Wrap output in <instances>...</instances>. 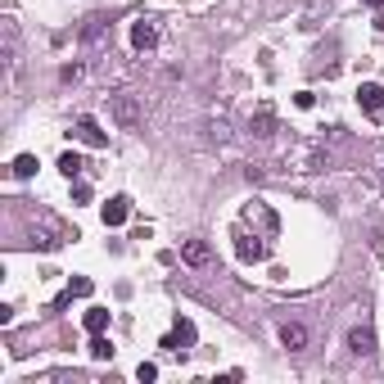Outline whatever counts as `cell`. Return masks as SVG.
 Wrapping results in <instances>:
<instances>
[{
    "label": "cell",
    "mask_w": 384,
    "mask_h": 384,
    "mask_svg": "<svg viewBox=\"0 0 384 384\" xmlns=\"http://www.w3.org/2000/svg\"><path fill=\"white\" fill-rule=\"evenodd\" d=\"M77 136H82L91 149H104V145H109V136L100 131V122H95L91 113H82V118H77Z\"/></svg>",
    "instance_id": "cell-10"
},
{
    "label": "cell",
    "mask_w": 384,
    "mask_h": 384,
    "mask_svg": "<svg viewBox=\"0 0 384 384\" xmlns=\"http://www.w3.org/2000/svg\"><path fill=\"white\" fill-rule=\"evenodd\" d=\"M362 5H384V0H362Z\"/></svg>",
    "instance_id": "cell-23"
},
{
    "label": "cell",
    "mask_w": 384,
    "mask_h": 384,
    "mask_svg": "<svg viewBox=\"0 0 384 384\" xmlns=\"http://www.w3.org/2000/svg\"><path fill=\"white\" fill-rule=\"evenodd\" d=\"M195 339H199L195 321H190V316H177V325H172V334H163V344H158V348H168V353H181V348H190Z\"/></svg>",
    "instance_id": "cell-3"
},
{
    "label": "cell",
    "mask_w": 384,
    "mask_h": 384,
    "mask_svg": "<svg viewBox=\"0 0 384 384\" xmlns=\"http://www.w3.org/2000/svg\"><path fill=\"white\" fill-rule=\"evenodd\" d=\"M244 217H249V222H258V226L267 230V235H276V226H281V222H276V213H272L267 204H249V208H244Z\"/></svg>",
    "instance_id": "cell-13"
},
{
    "label": "cell",
    "mask_w": 384,
    "mask_h": 384,
    "mask_svg": "<svg viewBox=\"0 0 384 384\" xmlns=\"http://www.w3.org/2000/svg\"><path fill=\"white\" fill-rule=\"evenodd\" d=\"M127 213H131V199H127V195H113L109 204H100L104 226H122V222H127Z\"/></svg>",
    "instance_id": "cell-7"
},
{
    "label": "cell",
    "mask_w": 384,
    "mask_h": 384,
    "mask_svg": "<svg viewBox=\"0 0 384 384\" xmlns=\"http://www.w3.org/2000/svg\"><path fill=\"white\" fill-rule=\"evenodd\" d=\"M36 168H41V163H36V154H18V158H14V177H18V181H32Z\"/></svg>",
    "instance_id": "cell-16"
},
{
    "label": "cell",
    "mask_w": 384,
    "mask_h": 384,
    "mask_svg": "<svg viewBox=\"0 0 384 384\" xmlns=\"http://www.w3.org/2000/svg\"><path fill=\"white\" fill-rule=\"evenodd\" d=\"M68 290L77 294V299H86V294H91V290H95V285H91V281H86V276H77V281L68 285Z\"/></svg>",
    "instance_id": "cell-20"
},
{
    "label": "cell",
    "mask_w": 384,
    "mask_h": 384,
    "mask_svg": "<svg viewBox=\"0 0 384 384\" xmlns=\"http://www.w3.org/2000/svg\"><path fill=\"white\" fill-rule=\"evenodd\" d=\"M235 258H239V263H263L267 244L258 235H244V230H239V235H235Z\"/></svg>",
    "instance_id": "cell-5"
},
{
    "label": "cell",
    "mask_w": 384,
    "mask_h": 384,
    "mask_svg": "<svg viewBox=\"0 0 384 384\" xmlns=\"http://www.w3.org/2000/svg\"><path fill=\"white\" fill-rule=\"evenodd\" d=\"M82 325H86L91 334H104V330H109V307H86Z\"/></svg>",
    "instance_id": "cell-15"
},
{
    "label": "cell",
    "mask_w": 384,
    "mask_h": 384,
    "mask_svg": "<svg viewBox=\"0 0 384 384\" xmlns=\"http://www.w3.org/2000/svg\"><path fill=\"white\" fill-rule=\"evenodd\" d=\"M307 339H312V334H307V325H299V321H285V325H281V344H285L290 353L307 348Z\"/></svg>",
    "instance_id": "cell-11"
},
{
    "label": "cell",
    "mask_w": 384,
    "mask_h": 384,
    "mask_svg": "<svg viewBox=\"0 0 384 384\" xmlns=\"http://www.w3.org/2000/svg\"><path fill=\"white\" fill-rule=\"evenodd\" d=\"M348 353L371 357V353H376V330H371V325H353L348 330Z\"/></svg>",
    "instance_id": "cell-6"
},
{
    "label": "cell",
    "mask_w": 384,
    "mask_h": 384,
    "mask_svg": "<svg viewBox=\"0 0 384 384\" xmlns=\"http://www.w3.org/2000/svg\"><path fill=\"white\" fill-rule=\"evenodd\" d=\"M64 239H68V226L59 222V217H50V213H41V226L32 222V244H41V249H59Z\"/></svg>",
    "instance_id": "cell-2"
},
{
    "label": "cell",
    "mask_w": 384,
    "mask_h": 384,
    "mask_svg": "<svg viewBox=\"0 0 384 384\" xmlns=\"http://www.w3.org/2000/svg\"><path fill=\"white\" fill-rule=\"evenodd\" d=\"M357 109H362V113H380V109H384V86L362 82V86H357Z\"/></svg>",
    "instance_id": "cell-9"
},
{
    "label": "cell",
    "mask_w": 384,
    "mask_h": 384,
    "mask_svg": "<svg viewBox=\"0 0 384 384\" xmlns=\"http://www.w3.org/2000/svg\"><path fill=\"white\" fill-rule=\"evenodd\" d=\"M91 357H95V362H109V357H113V344L104 339V334H91Z\"/></svg>",
    "instance_id": "cell-17"
},
{
    "label": "cell",
    "mask_w": 384,
    "mask_h": 384,
    "mask_svg": "<svg viewBox=\"0 0 384 384\" xmlns=\"http://www.w3.org/2000/svg\"><path fill=\"white\" fill-rule=\"evenodd\" d=\"M136 380H140V384L158 380V367H154V362H140V367H136Z\"/></svg>",
    "instance_id": "cell-19"
},
{
    "label": "cell",
    "mask_w": 384,
    "mask_h": 384,
    "mask_svg": "<svg viewBox=\"0 0 384 384\" xmlns=\"http://www.w3.org/2000/svg\"><path fill=\"white\" fill-rule=\"evenodd\" d=\"M73 199H77V204H91V186H86V181H77V186H73Z\"/></svg>",
    "instance_id": "cell-21"
},
{
    "label": "cell",
    "mask_w": 384,
    "mask_h": 384,
    "mask_svg": "<svg viewBox=\"0 0 384 384\" xmlns=\"http://www.w3.org/2000/svg\"><path fill=\"white\" fill-rule=\"evenodd\" d=\"M249 131H253L258 140H267V136H272V131H276V113H272V109H267V104H263V109H258L253 118H249Z\"/></svg>",
    "instance_id": "cell-12"
},
{
    "label": "cell",
    "mask_w": 384,
    "mask_h": 384,
    "mask_svg": "<svg viewBox=\"0 0 384 384\" xmlns=\"http://www.w3.org/2000/svg\"><path fill=\"white\" fill-rule=\"evenodd\" d=\"M59 77H64V82H77V77H82V64H68V68H64Z\"/></svg>",
    "instance_id": "cell-22"
},
{
    "label": "cell",
    "mask_w": 384,
    "mask_h": 384,
    "mask_svg": "<svg viewBox=\"0 0 384 384\" xmlns=\"http://www.w3.org/2000/svg\"><path fill=\"white\" fill-rule=\"evenodd\" d=\"M104 27H109V18H104V14H91V18L82 23V41H86V45H100V41H104Z\"/></svg>",
    "instance_id": "cell-14"
},
{
    "label": "cell",
    "mask_w": 384,
    "mask_h": 384,
    "mask_svg": "<svg viewBox=\"0 0 384 384\" xmlns=\"http://www.w3.org/2000/svg\"><path fill=\"white\" fill-rule=\"evenodd\" d=\"M59 172H64L68 181H77V177H82V158H77V154H64V158H59Z\"/></svg>",
    "instance_id": "cell-18"
},
{
    "label": "cell",
    "mask_w": 384,
    "mask_h": 384,
    "mask_svg": "<svg viewBox=\"0 0 384 384\" xmlns=\"http://www.w3.org/2000/svg\"><path fill=\"white\" fill-rule=\"evenodd\" d=\"M109 113H113V122H118L122 131H136V127H140V118H145V113H140V100H136V95H113V100H109Z\"/></svg>",
    "instance_id": "cell-1"
},
{
    "label": "cell",
    "mask_w": 384,
    "mask_h": 384,
    "mask_svg": "<svg viewBox=\"0 0 384 384\" xmlns=\"http://www.w3.org/2000/svg\"><path fill=\"white\" fill-rule=\"evenodd\" d=\"M154 45H158V23H154V18H136V23H131V50H154Z\"/></svg>",
    "instance_id": "cell-4"
},
{
    "label": "cell",
    "mask_w": 384,
    "mask_h": 384,
    "mask_svg": "<svg viewBox=\"0 0 384 384\" xmlns=\"http://www.w3.org/2000/svg\"><path fill=\"white\" fill-rule=\"evenodd\" d=\"M181 263L208 267V263H213V249H208V239H186V244H181Z\"/></svg>",
    "instance_id": "cell-8"
}]
</instances>
